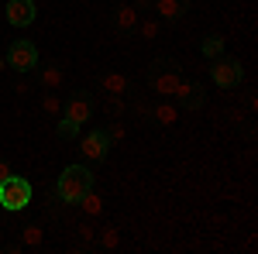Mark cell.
Here are the masks:
<instances>
[{"instance_id":"603a6c76","label":"cell","mask_w":258,"mask_h":254,"mask_svg":"<svg viewBox=\"0 0 258 254\" xmlns=\"http://www.w3.org/2000/svg\"><path fill=\"white\" fill-rule=\"evenodd\" d=\"M107 114H110V117H120V114H124V100H120V97H110V103H107Z\"/></svg>"},{"instance_id":"44dd1931","label":"cell","mask_w":258,"mask_h":254,"mask_svg":"<svg viewBox=\"0 0 258 254\" xmlns=\"http://www.w3.org/2000/svg\"><path fill=\"white\" fill-rule=\"evenodd\" d=\"M107 137H110V144H117V141H124V137H127V127H124L120 120H114V124L107 127Z\"/></svg>"},{"instance_id":"3957f363","label":"cell","mask_w":258,"mask_h":254,"mask_svg":"<svg viewBox=\"0 0 258 254\" xmlns=\"http://www.w3.org/2000/svg\"><path fill=\"white\" fill-rule=\"evenodd\" d=\"M28 203H31V182L21 176H7L0 182V206L7 210V213H21V210H28Z\"/></svg>"},{"instance_id":"52a82bcc","label":"cell","mask_w":258,"mask_h":254,"mask_svg":"<svg viewBox=\"0 0 258 254\" xmlns=\"http://www.w3.org/2000/svg\"><path fill=\"white\" fill-rule=\"evenodd\" d=\"M80 151H83V158H86V161H103V158L110 155V137H107V131H103V127L86 131V134H83Z\"/></svg>"},{"instance_id":"7c38bea8","label":"cell","mask_w":258,"mask_h":254,"mask_svg":"<svg viewBox=\"0 0 258 254\" xmlns=\"http://www.w3.org/2000/svg\"><path fill=\"white\" fill-rule=\"evenodd\" d=\"M114 24H117L120 31H135V24H138V7H135V4H117Z\"/></svg>"},{"instance_id":"ffe728a7","label":"cell","mask_w":258,"mask_h":254,"mask_svg":"<svg viewBox=\"0 0 258 254\" xmlns=\"http://www.w3.org/2000/svg\"><path fill=\"white\" fill-rule=\"evenodd\" d=\"M135 28H138V35H141V38H159V31H162V24H159L155 18H152V21H138Z\"/></svg>"},{"instance_id":"30bf717a","label":"cell","mask_w":258,"mask_h":254,"mask_svg":"<svg viewBox=\"0 0 258 254\" xmlns=\"http://www.w3.org/2000/svg\"><path fill=\"white\" fill-rule=\"evenodd\" d=\"M189 11V0H155V14L162 21H179Z\"/></svg>"},{"instance_id":"4fadbf2b","label":"cell","mask_w":258,"mask_h":254,"mask_svg":"<svg viewBox=\"0 0 258 254\" xmlns=\"http://www.w3.org/2000/svg\"><path fill=\"white\" fill-rule=\"evenodd\" d=\"M176 117H179V107L169 103V100H165V103H155V110H152V120H159L162 127H172Z\"/></svg>"},{"instance_id":"7402d4cb","label":"cell","mask_w":258,"mask_h":254,"mask_svg":"<svg viewBox=\"0 0 258 254\" xmlns=\"http://www.w3.org/2000/svg\"><path fill=\"white\" fill-rule=\"evenodd\" d=\"M76 234H80L83 240H86V247H90V251H93V234H97V230H93V227H90V223H80V227H76Z\"/></svg>"},{"instance_id":"9c48e42d","label":"cell","mask_w":258,"mask_h":254,"mask_svg":"<svg viewBox=\"0 0 258 254\" xmlns=\"http://www.w3.org/2000/svg\"><path fill=\"white\" fill-rule=\"evenodd\" d=\"M203 93H207V90H203L200 82H179V90H176V97H172V100H179L186 110H200L203 100H207Z\"/></svg>"},{"instance_id":"e0dca14e","label":"cell","mask_w":258,"mask_h":254,"mask_svg":"<svg viewBox=\"0 0 258 254\" xmlns=\"http://www.w3.org/2000/svg\"><path fill=\"white\" fill-rule=\"evenodd\" d=\"M200 52H203V59H217V55H224V38H220V35H207V38L200 41Z\"/></svg>"},{"instance_id":"8992f818","label":"cell","mask_w":258,"mask_h":254,"mask_svg":"<svg viewBox=\"0 0 258 254\" xmlns=\"http://www.w3.org/2000/svg\"><path fill=\"white\" fill-rule=\"evenodd\" d=\"M210 79L217 82L220 90H234L241 79H244V65H241L238 59H224V55H217V59L210 62Z\"/></svg>"},{"instance_id":"d6986e66","label":"cell","mask_w":258,"mask_h":254,"mask_svg":"<svg viewBox=\"0 0 258 254\" xmlns=\"http://www.w3.org/2000/svg\"><path fill=\"white\" fill-rule=\"evenodd\" d=\"M41 107H45V114H48V117H59V114H62V100L55 97V90H45Z\"/></svg>"},{"instance_id":"9a60e30c","label":"cell","mask_w":258,"mask_h":254,"mask_svg":"<svg viewBox=\"0 0 258 254\" xmlns=\"http://www.w3.org/2000/svg\"><path fill=\"white\" fill-rule=\"evenodd\" d=\"M76 206H80L86 216H100V213H103V199H100V193H93V189H86Z\"/></svg>"},{"instance_id":"ac0fdd59","label":"cell","mask_w":258,"mask_h":254,"mask_svg":"<svg viewBox=\"0 0 258 254\" xmlns=\"http://www.w3.org/2000/svg\"><path fill=\"white\" fill-rule=\"evenodd\" d=\"M41 240H45V234H41V227H24L21 230V247H41Z\"/></svg>"},{"instance_id":"6da1fadb","label":"cell","mask_w":258,"mask_h":254,"mask_svg":"<svg viewBox=\"0 0 258 254\" xmlns=\"http://www.w3.org/2000/svg\"><path fill=\"white\" fill-rule=\"evenodd\" d=\"M55 120H59V124H55V134H59L62 141H73V137L86 127V120H93V97H90L86 90H76L73 97L62 103V114Z\"/></svg>"},{"instance_id":"8fae6325","label":"cell","mask_w":258,"mask_h":254,"mask_svg":"<svg viewBox=\"0 0 258 254\" xmlns=\"http://www.w3.org/2000/svg\"><path fill=\"white\" fill-rule=\"evenodd\" d=\"M100 90H103L107 97H124V93H127V76H120V72H103V76H100Z\"/></svg>"},{"instance_id":"d4e9b609","label":"cell","mask_w":258,"mask_h":254,"mask_svg":"<svg viewBox=\"0 0 258 254\" xmlns=\"http://www.w3.org/2000/svg\"><path fill=\"white\" fill-rule=\"evenodd\" d=\"M0 69H7V59H0Z\"/></svg>"},{"instance_id":"cb8c5ba5","label":"cell","mask_w":258,"mask_h":254,"mask_svg":"<svg viewBox=\"0 0 258 254\" xmlns=\"http://www.w3.org/2000/svg\"><path fill=\"white\" fill-rule=\"evenodd\" d=\"M7 176H14V172H11V165H7V161L0 158V182H4V179H7Z\"/></svg>"},{"instance_id":"7a4b0ae2","label":"cell","mask_w":258,"mask_h":254,"mask_svg":"<svg viewBox=\"0 0 258 254\" xmlns=\"http://www.w3.org/2000/svg\"><path fill=\"white\" fill-rule=\"evenodd\" d=\"M86 189H93V172H90L86 165H66L62 176H59V182H55L59 199H62V203H69V206H76Z\"/></svg>"},{"instance_id":"2e32d148","label":"cell","mask_w":258,"mask_h":254,"mask_svg":"<svg viewBox=\"0 0 258 254\" xmlns=\"http://www.w3.org/2000/svg\"><path fill=\"white\" fill-rule=\"evenodd\" d=\"M93 247H100V251H117L120 247V230L117 227H103V230H100V240Z\"/></svg>"},{"instance_id":"ba28073f","label":"cell","mask_w":258,"mask_h":254,"mask_svg":"<svg viewBox=\"0 0 258 254\" xmlns=\"http://www.w3.org/2000/svg\"><path fill=\"white\" fill-rule=\"evenodd\" d=\"M4 11H7V24L11 28H28L35 21V14H38L35 11V0H7Z\"/></svg>"},{"instance_id":"5b68a950","label":"cell","mask_w":258,"mask_h":254,"mask_svg":"<svg viewBox=\"0 0 258 254\" xmlns=\"http://www.w3.org/2000/svg\"><path fill=\"white\" fill-rule=\"evenodd\" d=\"M7 69H14L18 76L38 69V45H35V41H24V38L14 41V45L7 48Z\"/></svg>"},{"instance_id":"5bb4252c","label":"cell","mask_w":258,"mask_h":254,"mask_svg":"<svg viewBox=\"0 0 258 254\" xmlns=\"http://www.w3.org/2000/svg\"><path fill=\"white\" fill-rule=\"evenodd\" d=\"M38 82H41V90H59L62 86V69L59 65H41L38 69Z\"/></svg>"},{"instance_id":"277c9868","label":"cell","mask_w":258,"mask_h":254,"mask_svg":"<svg viewBox=\"0 0 258 254\" xmlns=\"http://www.w3.org/2000/svg\"><path fill=\"white\" fill-rule=\"evenodd\" d=\"M179 82H182V76H179L172 65H165V62H155L152 69H148V86H152V93L162 100H172L179 90Z\"/></svg>"}]
</instances>
